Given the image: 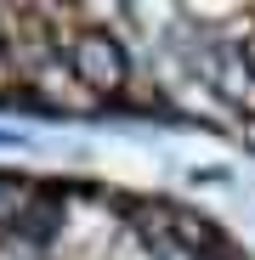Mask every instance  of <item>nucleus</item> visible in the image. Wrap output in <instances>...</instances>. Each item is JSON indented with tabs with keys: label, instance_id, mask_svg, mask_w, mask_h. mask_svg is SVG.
Returning a JSON list of instances; mask_svg holds the SVG:
<instances>
[{
	"label": "nucleus",
	"instance_id": "nucleus-1",
	"mask_svg": "<svg viewBox=\"0 0 255 260\" xmlns=\"http://www.w3.org/2000/svg\"><path fill=\"white\" fill-rule=\"evenodd\" d=\"M0 108L136 113L255 147V6H0Z\"/></svg>",
	"mask_w": 255,
	"mask_h": 260
}]
</instances>
